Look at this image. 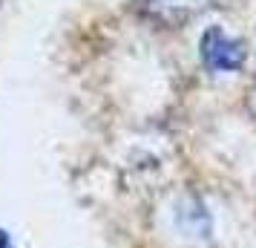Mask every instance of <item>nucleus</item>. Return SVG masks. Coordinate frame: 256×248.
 <instances>
[{"label": "nucleus", "mask_w": 256, "mask_h": 248, "mask_svg": "<svg viewBox=\"0 0 256 248\" xmlns=\"http://www.w3.org/2000/svg\"><path fill=\"white\" fill-rule=\"evenodd\" d=\"M254 110H256V84H254Z\"/></svg>", "instance_id": "nucleus-5"}, {"label": "nucleus", "mask_w": 256, "mask_h": 248, "mask_svg": "<svg viewBox=\"0 0 256 248\" xmlns=\"http://www.w3.org/2000/svg\"><path fill=\"white\" fill-rule=\"evenodd\" d=\"M248 61V49L239 38H230L222 26H210L202 35V64L210 72H239Z\"/></svg>", "instance_id": "nucleus-1"}, {"label": "nucleus", "mask_w": 256, "mask_h": 248, "mask_svg": "<svg viewBox=\"0 0 256 248\" xmlns=\"http://www.w3.org/2000/svg\"><path fill=\"white\" fill-rule=\"evenodd\" d=\"M176 219H178V228L184 231V236H208L210 234V211L196 199H187L178 211H176Z\"/></svg>", "instance_id": "nucleus-2"}, {"label": "nucleus", "mask_w": 256, "mask_h": 248, "mask_svg": "<svg viewBox=\"0 0 256 248\" xmlns=\"http://www.w3.org/2000/svg\"><path fill=\"white\" fill-rule=\"evenodd\" d=\"M150 3V9L162 15V18H190V15L202 12L204 6H208L210 0H147Z\"/></svg>", "instance_id": "nucleus-3"}, {"label": "nucleus", "mask_w": 256, "mask_h": 248, "mask_svg": "<svg viewBox=\"0 0 256 248\" xmlns=\"http://www.w3.org/2000/svg\"><path fill=\"white\" fill-rule=\"evenodd\" d=\"M0 248H14V245H12V239H9V234H6V231H0Z\"/></svg>", "instance_id": "nucleus-4"}]
</instances>
